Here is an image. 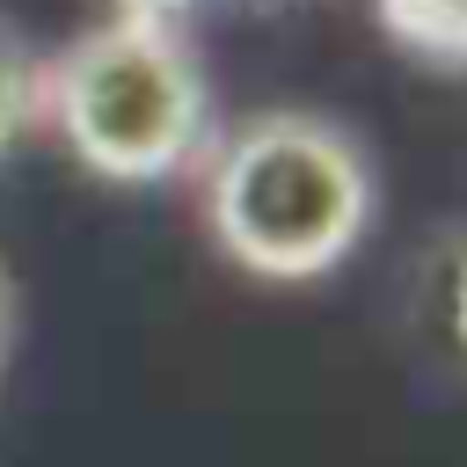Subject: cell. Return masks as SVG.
<instances>
[{"instance_id":"6da1fadb","label":"cell","mask_w":467,"mask_h":467,"mask_svg":"<svg viewBox=\"0 0 467 467\" xmlns=\"http://www.w3.org/2000/svg\"><path fill=\"white\" fill-rule=\"evenodd\" d=\"M190 175L219 255L270 285L328 277L372 219L365 146L314 109H255L212 131Z\"/></svg>"},{"instance_id":"7a4b0ae2","label":"cell","mask_w":467,"mask_h":467,"mask_svg":"<svg viewBox=\"0 0 467 467\" xmlns=\"http://www.w3.org/2000/svg\"><path fill=\"white\" fill-rule=\"evenodd\" d=\"M44 131L102 182H175L212 146V80L175 22H95L44 51Z\"/></svg>"},{"instance_id":"3957f363","label":"cell","mask_w":467,"mask_h":467,"mask_svg":"<svg viewBox=\"0 0 467 467\" xmlns=\"http://www.w3.org/2000/svg\"><path fill=\"white\" fill-rule=\"evenodd\" d=\"M379 22L431 66H467V0H379Z\"/></svg>"},{"instance_id":"277c9868","label":"cell","mask_w":467,"mask_h":467,"mask_svg":"<svg viewBox=\"0 0 467 467\" xmlns=\"http://www.w3.org/2000/svg\"><path fill=\"white\" fill-rule=\"evenodd\" d=\"M44 131V51H29L7 22H0V161Z\"/></svg>"},{"instance_id":"5b68a950","label":"cell","mask_w":467,"mask_h":467,"mask_svg":"<svg viewBox=\"0 0 467 467\" xmlns=\"http://www.w3.org/2000/svg\"><path fill=\"white\" fill-rule=\"evenodd\" d=\"M109 7H117L124 22H175V29H182V15H190L197 0H109Z\"/></svg>"},{"instance_id":"8992f818","label":"cell","mask_w":467,"mask_h":467,"mask_svg":"<svg viewBox=\"0 0 467 467\" xmlns=\"http://www.w3.org/2000/svg\"><path fill=\"white\" fill-rule=\"evenodd\" d=\"M445 306H452V336H460V350H467V248H460V263H452V285H445Z\"/></svg>"},{"instance_id":"52a82bcc","label":"cell","mask_w":467,"mask_h":467,"mask_svg":"<svg viewBox=\"0 0 467 467\" xmlns=\"http://www.w3.org/2000/svg\"><path fill=\"white\" fill-rule=\"evenodd\" d=\"M7 336H15V285H7V263H0V365H7Z\"/></svg>"}]
</instances>
